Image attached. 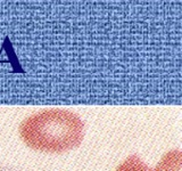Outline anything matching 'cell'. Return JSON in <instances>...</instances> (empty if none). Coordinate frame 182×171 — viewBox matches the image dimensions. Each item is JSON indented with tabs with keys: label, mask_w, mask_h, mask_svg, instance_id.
Wrapping results in <instances>:
<instances>
[{
	"label": "cell",
	"mask_w": 182,
	"mask_h": 171,
	"mask_svg": "<svg viewBox=\"0 0 182 171\" xmlns=\"http://www.w3.org/2000/svg\"><path fill=\"white\" fill-rule=\"evenodd\" d=\"M18 132L29 148L41 153L60 154L82 144L84 122L72 111L48 108L23 120Z\"/></svg>",
	"instance_id": "1"
},
{
	"label": "cell",
	"mask_w": 182,
	"mask_h": 171,
	"mask_svg": "<svg viewBox=\"0 0 182 171\" xmlns=\"http://www.w3.org/2000/svg\"><path fill=\"white\" fill-rule=\"evenodd\" d=\"M153 171H182V153L180 149H171L162 156Z\"/></svg>",
	"instance_id": "2"
},
{
	"label": "cell",
	"mask_w": 182,
	"mask_h": 171,
	"mask_svg": "<svg viewBox=\"0 0 182 171\" xmlns=\"http://www.w3.org/2000/svg\"><path fill=\"white\" fill-rule=\"evenodd\" d=\"M115 171H153V169L147 165L139 155L131 154L117 165Z\"/></svg>",
	"instance_id": "3"
}]
</instances>
